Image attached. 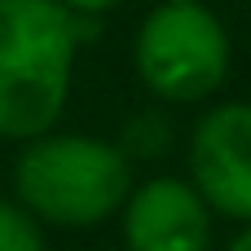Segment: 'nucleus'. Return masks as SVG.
Segmentation results:
<instances>
[{"label":"nucleus","mask_w":251,"mask_h":251,"mask_svg":"<svg viewBox=\"0 0 251 251\" xmlns=\"http://www.w3.org/2000/svg\"><path fill=\"white\" fill-rule=\"evenodd\" d=\"M88 18L62 0H0V137H44L71 93Z\"/></svg>","instance_id":"obj_1"},{"label":"nucleus","mask_w":251,"mask_h":251,"mask_svg":"<svg viewBox=\"0 0 251 251\" xmlns=\"http://www.w3.org/2000/svg\"><path fill=\"white\" fill-rule=\"evenodd\" d=\"M18 203L49 225L84 229L124 212L132 194V163L119 146L88 132H44L26 141L13 163Z\"/></svg>","instance_id":"obj_2"},{"label":"nucleus","mask_w":251,"mask_h":251,"mask_svg":"<svg viewBox=\"0 0 251 251\" xmlns=\"http://www.w3.org/2000/svg\"><path fill=\"white\" fill-rule=\"evenodd\" d=\"M137 75L163 101H207L229 75V31L203 0H163L137 31Z\"/></svg>","instance_id":"obj_3"},{"label":"nucleus","mask_w":251,"mask_h":251,"mask_svg":"<svg viewBox=\"0 0 251 251\" xmlns=\"http://www.w3.org/2000/svg\"><path fill=\"white\" fill-rule=\"evenodd\" d=\"M190 185L216 216L251 225V101L212 106L194 124Z\"/></svg>","instance_id":"obj_4"},{"label":"nucleus","mask_w":251,"mask_h":251,"mask_svg":"<svg viewBox=\"0 0 251 251\" xmlns=\"http://www.w3.org/2000/svg\"><path fill=\"white\" fill-rule=\"evenodd\" d=\"M124 243L128 251H207L212 207L190 181L150 176L124 203Z\"/></svg>","instance_id":"obj_5"},{"label":"nucleus","mask_w":251,"mask_h":251,"mask_svg":"<svg viewBox=\"0 0 251 251\" xmlns=\"http://www.w3.org/2000/svg\"><path fill=\"white\" fill-rule=\"evenodd\" d=\"M0 251H44L40 221L22 203H4L0 199Z\"/></svg>","instance_id":"obj_6"},{"label":"nucleus","mask_w":251,"mask_h":251,"mask_svg":"<svg viewBox=\"0 0 251 251\" xmlns=\"http://www.w3.org/2000/svg\"><path fill=\"white\" fill-rule=\"evenodd\" d=\"M66 9H75V13H84V18H93V13H106V9H115V4H124V0H62Z\"/></svg>","instance_id":"obj_7"},{"label":"nucleus","mask_w":251,"mask_h":251,"mask_svg":"<svg viewBox=\"0 0 251 251\" xmlns=\"http://www.w3.org/2000/svg\"><path fill=\"white\" fill-rule=\"evenodd\" d=\"M225 251H251V225H247V229H243V234H238V238H234Z\"/></svg>","instance_id":"obj_8"}]
</instances>
